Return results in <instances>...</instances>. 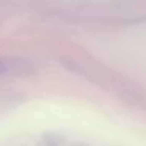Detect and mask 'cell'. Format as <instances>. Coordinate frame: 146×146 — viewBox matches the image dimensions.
<instances>
[{
	"mask_svg": "<svg viewBox=\"0 0 146 146\" xmlns=\"http://www.w3.org/2000/svg\"><path fill=\"white\" fill-rule=\"evenodd\" d=\"M7 71H8V66H7V63H5V61H2V60H0V74L7 72Z\"/></svg>",
	"mask_w": 146,
	"mask_h": 146,
	"instance_id": "obj_1",
	"label": "cell"
}]
</instances>
